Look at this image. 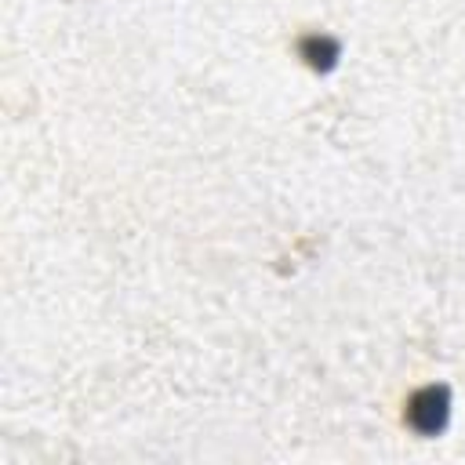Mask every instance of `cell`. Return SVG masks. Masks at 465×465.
Instances as JSON below:
<instances>
[{"label": "cell", "mask_w": 465, "mask_h": 465, "mask_svg": "<svg viewBox=\"0 0 465 465\" xmlns=\"http://www.w3.org/2000/svg\"><path fill=\"white\" fill-rule=\"evenodd\" d=\"M447 411H450V400H447V389H436V385H425L411 396L407 403V421L411 429H418L421 436H436L443 432L447 425Z\"/></svg>", "instance_id": "cell-1"}]
</instances>
